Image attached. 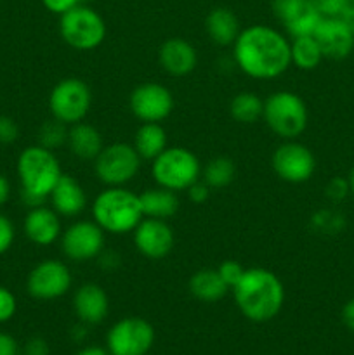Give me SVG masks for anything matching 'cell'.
<instances>
[{
	"instance_id": "cell-42",
	"label": "cell",
	"mask_w": 354,
	"mask_h": 355,
	"mask_svg": "<svg viewBox=\"0 0 354 355\" xmlns=\"http://www.w3.org/2000/svg\"><path fill=\"white\" fill-rule=\"evenodd\" d=\"M339 19H342L351 30L354 31V0H344L342 7H340Z\"/></svg>"
},
{
	"instance_id": "cell-20",
	"label": "cell",
	"mask_w": 354,
	"mask_h": 355,
	"mask_svg": "<svg viewBox=\"0 0 354 355\" xmlns=\"http://www.w3.org/2000/svg\"><path fill=\"white\" fill-rule=\"evenodd\" d=\"M73 311L82 324H99L110 311V298L99 284L85 283L73 295Z\"/></svg>"
},
{
	"instance_id": "cell-1",
	"label": "cell",
	"mask_w": 354,
	"mask_h": 355,
	"mask_svg": "<svg viewBox=\"0 0 354 355\" xmlns=\"http://www.w3.org/2000/svg\"><path fill=\"white\" fill-rule=\"evenodd\" d=\"M233 58L243 75L253 80H273L292 66L290 40L267 24H252L239 31L233 44Z\"/></svg>"
},
{
	"instance_id": "cell-47",
	"label": "cell",
	"mask_w": 354,
	"mask_h": 355,
	"mask_svg": "<svg viewBox=\"0 0 354 355\" xmlns=\"http://www.w3.org/2000/svg\"><path fill=\"white\" fill-rule=\"evenodd\" d=\"M83 2H85V0H83Z\"/></svg>"
},
{
	"instance_id": "cell-17",
	"label": "cell",
	"mask_w": 354,
	"mask_h": 355,
	"mask_svg": "<svg viewBox=\"0 0 354 355\" xmlns=\"http://www.w3.org/2000/svg\"><path fill=\"white\" fill-rule=\"evenodd\" d=\"M312 37L318 42L323 58L340 61L354 51V31L339 17H321Z\"/></svg>"
},
{
	"instance_id": "cell-30",
	"label": "cell",
	"mask_w": 354,
	"mask_h": 355,
	"mask_svg": "<svg viewBox=\"0 0 354 355\" xmlns=\"http://www.w3.org/2000/svg\"><path fill=\"white\" fill-rule=\"evenodd\" d=\"M68 125L56 118L44 121L38 128V146L51 149V151L62 148L68 142Z\"/></svg>"
},
{
	"instance_id": "cell-33",
	"label": "cell",
	"mask_w": 354,
	"mask_h": 355,
	"mask_svg": "<svg viewBox=\"0 0 354 355\" xmlns=\"http://www.w3.org/2000/svg\"><path fill=\"white\" fill-rule=\"evenodd\" d=\"M314 224L323 232H339L340 227L344 225V217L335 214V211L325 210L314 215Z\"/></svg>"
},
{
	"instance_id": "cell-14",
	"label": "cell",
	"mask_w": 354,
	"mask_h": 355,
	"mask_svg": "<svg viewBox=\"0 0 354 355\" xmlns=\"http://www.w3.org/2000/svg\"><path fill=\"white\" fill-rule=\"evenodd\" d=\"M61 252L71 262L99 259L104 250V231L94 220H78L61 234Z\"/></svg>"
},
{
	"instance_id": "cell-22",
	"label": "cell",
	"mask_w": 354,
	"mask_h": 355,
	"mask_svg": "<svg viewBox=\"0 0 354 355\" xmlns=\"http://www.w3.org/2000/svg\"><path fill=\"white\" fill-rule=\"evenodd\" d=\"M66 144H68L73 156L80 159H87V162H94L101 153V149L104 148L101 132L94 125L83 123V121L69 127Z\"/></svg>"
},
{
	"instance_id": "cell-34",
	"label": "cell",
	"mask_w": 354,
	"mask_h": 355,
	"mask_svg": "<svg viewBox=\"0 0 354 355\" xmlns=\"http://www.w3.org/2000/svg\"><path fill=\"white\" fill-rule=\"evenodd\" d=\"M347 196H351L349 191V182L344 177H333L328 184H326V198L333 203H339V201L346 200Z\"/></svg>"
},
{
	"instance_id": "cell-43",
	"label": "cell",
	"mask_w": 354,
	"mask_h": 355,
	"mask_svg": "<svg viewBox=\"0 0 354 355\" xmlns=\"http://www.w3.org/2000/svg\"><path fill=\"white\" fill-rule=\"evenodd\" d=\"M342 321L349 331L354 333V298H351L342 307Z\"/></svg>"
},
{
	"instance_id": "cell-40",
	"label": "cell",
	"mask_w": 354,
	"mask_h": 355,
	"mask_svg": "<svg viewBox=\"0 0 354 355\" xmlns=\"http://www.w3.org/2000/svg\"><path fill=\"white\" fill-rule=\"evenodd\" d=\"M0 355H19V343L6 331H0Z\"/></svg>"
},
{
	"instance_id": "cell-15",
	"label": "cell",
	"mask_w": 354,
	"mask_h": 355,
	"mask_svg": "<svg viewBox=\"0 0 354 355\" xmlns=\"http://www.w3.org/2000/svg\"><path fill=\"white\" fill-rule=\"evenodd\" d=\"M273 14L292 38L312 35L321 21L314 0H273Z\"/></svg>"
},
{
	"instance_id": "cell-41",
	"label": "cell",
	"mask_w": 354,
	"mask_h": 355,
	"mask_svg": "<svg viewBox=\"0 0 354 355\" xmlns=\"http://www.w3.org/2000/svg\"><path fill=\"white\" fill-rule=\"evenodd\" d=\"M24 355H49V345L40 336H33L24 345Z\"/></svg>"
},
{
	"instance_id": "cell-24",
	"label": "cell",
	"mask_w": 354,
	"mask_h": 355,
	"mask_svg": "<svg viewBox=\"0 0 354 355\" xmlns=\"http://www.w3.org/2000/svg\"><path fill=\"white\" fill-rule=\"evenodd\" d=\"M189 293L193 295L196 300L205 302V304H215V302L222 300L229 288L226 286L224 281L219 276L217 269H200L189 277Z\"/></svg>"
},
{
	"instance_id": "cell-3",
	"label": "cell",
	"mask_w": 354,
	"mask_h": 355,
	"mask_svg": "<svg viewBox=\"0 0 354 355\" xmlns=\"http://www.w3.org/2000/svg\"><path fill=\"white\" fill-rule=\"evenodd\" d=\"M16 172L21 184V200L28 208L42 207L62 175L54 151L38 144L28 146L19 153Z\"/></svg>"
},
{
	"instance_id": "cell-4",
	"label": "cell",
	"mask_w": 354,
	"mask_h": 355,
	"mask_svg": "<svg viewBox=\"0 0 354 355\" xmlns=\"http://www.w3.org/2000/svg\"><path fill=\"white\" fill-rule=\"evenodd\" d=\"M92 217L104 232L127 234L144 218L141 198L125 186L106 187L94 200Z\"/></svg>"
},
{
	"instance_id": "cell-6",
	"label": "cell",
	"mask_w": 354,
	"mask_h": 355,
	"mask_svg": "<svg viewBox=\"0 0 354 355\" xmlns=\"http://www.w3.org/2000/svg\"><path fill=\"white\" fill-rule=\"evenodd\" d=\"M151 173L156 186L163 189L187 191L201 177V163L193 151L183 146H167L151 162Z\"/></svg>"
},
{
	"instance_id": "cell-9",
	"label": "cell",
	"mask_w": 354,
	"mask_h": 355,
	"mask_svg": "<svg viewBox=\"0 0 354 355\" xmlns=\"http://www.w3.org/2000/svg\"><path fill=\"white\" fill-rule=\"evenodd\" d=\"M90 106H92L90 87L75 76L58 82L49 94V111L52 118L62 121L68 127L85 120Z\"/></svg>"
},
{
	"instance_id": "cell-29",
	"label": "cell",
	"mask_w": 354,
	"mask_h": 355,
	"mask_svg": "<svg viewBox=\"0 0 354 355\" xmlns=\"http://www.w3.org/2000/svg\"><path fill=\"white\" fill-rule=\"evenodd\" d=\"M203 182L210 189H224L235 180L236 166L235 162L228 156H217L207 163L205 170H201Z\"/></svg>"
},
{
	"instance_id": "cell-31",
	"label": "cell",
	"mask_w": 354,
	"mask_h": 355,
	"mask_svg": "<svg viewBox=\"0 0 354 355\" xmlns=\"http://www.w3.org/2000/svg\"><path fill=\"white\" fill-rule=\"evenodd\" d=\"M217 272L219 276H221V279L226 283V286H228L229 290H233V288L239 283L243 274H245V267L239 262H236V260H224V262L217 267Z\"/></svg>"
},
{
	"instance_id": "cell-21",
	"label": "cell",
	"mask_w": 354,
	"mask_h": 355,
	"mask_svg": "<svg viewBox=\"0 0 354 355\" xmlns=\"http://www.w3.org/2000/svg\"><path fill=\"white\" fill-rule=\"evenodd\" d=\"M49 201H51V208L59 217H76L85 210L87 194L75 177L62 173L52 189Z\"/></svg>"
},
{
	"instance_id": "cell-16",
	"label": "cell",
	"mask_w": 354,
	"mask_h": 355,
	"mask_svg": "<svg viewBox=\"0 0 354 355\" xmlns=\"http://www.w3.org/2000/svg\"><path fill=\"white\" fill-rule=\"evenodd\" d=\"M132 232L137 252L149 260L165 259L176 245L172 227L160 218L144 217Z\"/></svg>"
},
{
	"instance_id": "cell-45",
	"label": "cell",
	"mask_w": 354,
	"mask_h": 355,
	"mask_svg": "<svg viewBox=\"0 0 354 355\" xmlns=\"http://www.w3.org/2000/svg\"><path fill=\"white\" fill-rule=\"evenodd\" d=\"M76 355H111V354H110V350L103 349V347L90 345V347H85V349L80 350Z\"/></svg>"
},
{
	"instance_id": "cell-13",
	"label": "cell",
	"mask_w": 354,
	"mask_h": 355,
	"mask_svg": "<svg viewBox=\"0 0 354 355\" xmlns=\"http://www.w3.org/2000/svg\"><path fill=\"white\" fill-rule=\"evenodd\" d=\"M271 166L285 182L304 184L314 175L316 158L307 146L297 141H285L274 149Z\"/></svg>"
},
{
	"instance_id": "cell-27",
	"label": "cell",
	"mask_w": 354,
	"mask_h": 355,
	"mask_svg": "<svg viewBox=\"0 0 354 355\" xmlns=\"http://www.w3.org/2000/svg\"><path fill=\"white\" fill-rule=\"evenodd\" d=\"M290 58L292 64L302 71H311L319 66L323 61V52L319 49L318 42L312 35H304V37H295L290 40Z\"/></svg>"
},
{
	"instance_id": "cell-37",
	"label": "cell",
	"mask_w": 354,
	"mask_h": 355,
	"mask_svg": "<svg viewBox=\"0 0 354 355\" xmlns=\"http://www.w3.org/2000/svg\"><path fill=\"white\" fill-rule=\"evenodd\" d=\"M83 0H42L45 9L52 14H58V16H62L65 12L71 10L73 7L80 6Z\"/></svg>"
},
{
	"instance_id": "cell-38",
	"label": "cell",
	"mask_w": 354,
	"mask_h": 355,
	"mask_svg": "<svg viewBox=\"0 0 354 355\" xmlns=\"http://www.w3.org/2000/svg\"><path fill=\"white\" fill-rule=\"evenodd\" d=\"M210 191L212 189L203 182V180H198V182H194L186 193H187V198H189V201H193L194 205H201L210 198Z\"/></svg>"
},
{
	"instance_id": "cell-5",
	"label": "cell",
	"mask_w": 354,
	"mask_h": 355,
	"mask_svg": "<svg viewBox=\"0 0 354 355\" xmlns=\"http://www.w3.org/2000/svg\"><path fill=\"white\" fill-rule=\"evenodd\" d=\"M262 120L274 135L285 141H295L307 128L309 111L298 94L278 90L264 101Z\"/></svg>"
},
{
	"instance_id": "cell-8",
	"label": "cell",
	"mask_w": 354,
	"mask_h": 355,
	"mask_svg": "<svg viewBox=\"0 0 354 355\" xmlns=\"http://www.w3.org/2000/svg\"><path fill=\"white\" fill-rule=\"evenodd\" d=\"M141 156L127 142L104 146L94 159V172L106 187H121L130 182L141 170Z\"/></svg>"
},
{
	"instance_id": "cell-12",
	"label": "cell",
	"mask_w": 354,
	"mask_h": 355,
	"mask_svg": "<svg viewBox=\"0 0 354 355\" xmlns=\"http://www.w3.org/2000/svg\"><path fill=\"white\" fill-rule=\"evenodd\" d=\"M176 101L169 87L156 82L141 83L128 97V107L141 123H162L172 114Z\"/></svg>"
},
{
	"instance_id": "cell-7",
	"label": "cell",
	"mask_w": 354,
	"mask_h": 355,
	"mask_svg": "<svg viewBox=\"0 0 354 355\" xmlns=\"http://www.w3.org/2000/svg\"><path fill=\"white\" fill-rule=\"evenodd\" d=\"M106 31L103 16L83 3L59 16V35L65 44L76 51L97 49L106 38Z\"/></svg>"
},
{
	"instance_id": "cell-35",
	"label": "cell",
	"mask_w": 354,
	"mask_h": 355,
	"mask_svg": "<svg viewBox=\"0 0 354 355\" xmlns=\"http://www.w3.org/2000/svg\"><path fill=\"white\" fill-rule=\"evenodd\" d=\"M14 238H16V231H14L12 222L6 215L0 214V255L9 252L14 243Z\"/></svg>"
},
{
	"instance_id": "cell-39",
	"label": "cell",
	"mask_w": 354,
	"mask_h": 355,
	"mask_svg": "<svg viewBox=\"0 0 354 355\" xmlns=\"http://www.w3.org/2000/svg\"><path fill=\"white\" fill-rule=\"evenodd\" d=\"M344 0H314L316 7H318L319 14L323 17H337L340 12Z\"/></svg>"
},
{
	"instance_id": "cell-28",
	"label": "cell",
	"mask_w": 354,
	"mask_h": 355,
	"mask_svg": "<svg viewBox=\"0 0 354 355\" xmlns=\"http://www.w3.org/2000/svg\"><path fill=\"white\" fill-rule=\"evenodd\" d=\"M229 113L238 123L252 125L262 118L264 101L253 92H239L231 99Z\"/></svg>"
},
{
	"instance_id": "cell-46",
	"label": "cell",
	"mask_w": 354,
	"mask_h": 355,
	"mask_svg": "<svg viewBox=\"0 0 354 355\" xmlns=\"http://www.w3.org/2000/svg\"><path fill=\"white\" fill-rule=\"evenodd\" d=\"M347 182H349V191H351V196L354 198V166L351 168L349 175H347Z\"/></svg>"
},
{
	"instance_id": "cell-32",
	"label": "cell",
	"mask_w": 354,
	"mask_h": 355,
	"mask_svg": "<svg viewBox=\"0 0 354 355\" xmlns=\"http://www.w3.org/2000/svg\"><path fill=\"white\" fill-rule=\"evenodd\" d=\"M17 312V300L12 291L6 286H0V324L9 322Z\"/></svg>"
},
{
	"instance_id": "cell-25",
	"label": "cell",
	"mask_w": 354,
	"mask_h": 355,
	"mask_svg": "<svg viewBox=\"0 0 354 355\" xmlns=\"http://www.w3.org/2000/svg\"><path fill=\"white\" fill-rule=\"evenodd\" d=\"M141 198V207L144 217L149 218H160V220H167V218L174 217L179 210V200H177V193L163 187H155V189H146L144 193L139 194Z\"/></svg>"
},
{
	"instance_id": "cell-11",
	"label": "cell",
	"mask_w": 354,
	"mask_h": 355,
	"mask_svg": "<svg viewBox=\"0 0 354 355\" xmlns=\"http://www.w3.org/2000/svg\"><path fill=\"white\" fill-rule=\"evenodd\" d=\"M71 283L69 267L61 260L47 259L30 270L26 277V291L35 300H58L68 293Z\"/></svg>"
},
{
	"instance_id": "cell-10",
	"label": "cell",
	"mask_w": 354,
	"mask_h": 355,
	"mask_svg": "<svg viewBox=\"0 0 354 355\" xmlns=\"http://www.w3.org/2000/svg\"><path fill=\"white\" fill-rule=\"evenodd\" d=\"M155 343V329L142 318H124L106 335L111 355H146Z\"/></svg>"
},
{
	"instance_id": "cell-23",
	"label": "cell",
	"mask_w": 354,
	"mask_h": 355,
	"mask_svg": "<svg viewBox=\"0 0 354 355\" xmlns=\"http://www.w3.org/2000/svg\"><path fill=\"white\" fill-rule=\"evenodd\" d=\"M205 28L210 37V40L215 45L228 47L235 44V40L239 35V21L236 14L228 7H215L208 12L205 19Z\"/></svg>"
},
{
	"instance_id": "cell-2",
	"label": "cell",
	"mask_w": 354,
	"mask_h": 355,
	"mask_svg": "<svg viewBox=\"0 0 354 355\" xmlns=\"http://www.w3.org/2000/svg\"><path fill=\"white\" fill-rule=\"evenodd\" d=\"M239 312L252 322H267L276 318L285 304V286L280 277L264 267L245 269L233 288Z\"/></svg>"
},
{
	"instance_id": "cell-44",
	"label": "cell",
	"mask_w": 354,
	"mask_h": 355,
	"mask_svg": "<svg viewBox=\"0 0 354 355\" xmlns=\"http://www.w3.org/2000/svg\"><path fill=\"white\" fill-rule=\"evenodd\" d=\"M10 198V182L6 175L0 173V208L9 201Z\"/></svg>"
},
{
	"instance_id": "cell-26",
	"label": "cell",
	"mask_w": 354,
	"mask_h": 355,
	"mask_svg": "<svg viewBox=\"0 0 354 355\" xmlns=\"http://www.w3.org/2000/svg\"><path fill=\"white\" fill-rule=\"evenodd\" d=\"M141 159H153L167 148V132L162 123H142L134 135L132 144Z\"/></svg>"
},
{
	"instance_id": "cell-18",
	"label": "cell",
	"mask_w": 354,
	"mask_h": 355,
	"mask_svg": "<svg viewBox=\"0 0 354 355\" xmlns=\"http://www.w3.org/2000/svg\"><path fill=\"white\" fill-rule=\"evenodd\" d=\"M23 231L24 236L37 246H51L62 234L59 215L45 205L28 210L23 222Z\"/></svg>"
},
{
	"instance_id": "cell-19",
	"label": "cell",
	"mask_w": 354,
	"mask_h": 355,
	"mask_svg": "<svg viewBox=\"0 0 354 355\" xmlns=\"http://www.w3.org/2000/svg\"><path fill=\"white\" fill-rule=\"evenodd\" d=\"M158 62L169 75L186 76L196 68L198 52L194 45L184 38H167L158 49Z\"/></svg>"
},
{
	"instance_id": "cell-36",
	"label": "cell",
	"mask_w": 354,
	"mask_h": 355,
	"mask_svg": "<svg viewBox=\"0 0 354 355\" xmlns=\"http://www.w3.org/2000/svg\"><path fill=\"white\" fill-rule=\"evenodd\" d=\"M19 137V127L10 116H0V144H12Z\"/></svg>"
}]
</instances>
